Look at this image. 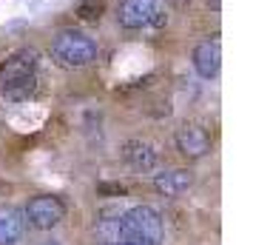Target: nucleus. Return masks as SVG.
Wrapping results in <instances>:
<instances>
[{
    "label": "nucleus",
    "mask_w": 253,
    "mask_h": 245,
    "mask_svg": "<svg viewBox=\"0 0 253 245\" xmlns=\"http://www.w3.org/2000/svg\"><path fill=\"white\" fill-rule=\"evenodd\" d=\"M97 240L105 245H120L123 234H120V220H100L97 222Z\"/></svg>",
    "instance_id": "9b49d317"
},
{
    "label": "nucleus",
    "mask_w": 253,
    "mask_h": 245,
    "mask_svg": "<svg viewBox=\"0 0 253 245\" xmlns=\"http://www.w3.org/2000/svg\"><path fill=\"white\" fill-rule=\"evenodd\" d=\"M123 157H126V163L131 165V168H137V171H151V168L157 165V151H154V146L145 143V140L126 143Z\"/></svg>",
    "instance_id": "9d476101"
},
{
    "label": "nucleus",
    "mask_w": 253,
    "mask_h": 245,
    "mask_svg": "<svg viewBox=\"0 0 253 245\" xmlns=\"http://www.w3.org/2000/svg\"><path fill=\"white\" fill-rule=\"evenodd\" d=\"M35 51H17L0 66V92L20 100L35 89Z\"/></svg>",
    "instance_id": "f03ea898"
},
{
    "label": "nucleus",
    "mask_w": 253,
    "mask_h": 245,
    "mask_svg": "<svg viewBox=\"0 0 253 245\" xmlns=\"http://www.w3.org/2000/svg\"><path fill=\"white\" fill-rule=\"evenodd\" d=\"M176 148L188 160H199V157H205L211 151V137L199 126H182L176 131Z\"/></svg>",
    "instance_id": "423d86ee"
},
{
    "label": "nucleus",
    "mask_w": 253,
    "mask_h": 245,
    "mask_svg": "<svg viewBox=\"0 0 253 245\" xmlns=\"http://www.w3.org/2000/svg\"><path fill=\"white\" fill-rule=\"evenodd\" d=\"M100 191H111V194H126L123 186H100Z\"/></svg>",
    "instance_id": "f8f14e48"
},
{
    "label": "nucleus",
    "mask_w": 253,
    "mask_h": 245,
    "mask_svg": "<svg viewBox=\"0 0 253 245\" xmlns=\"http://www.w3.org/2000/svg\"><path fill=\"white\" fill-rule=\"evenodd\" d=\"M23 217L29 220L32 228H37V231H51L54 225L63 222V217H66V205H63V199H60V197L40 194V197L29 199Z\"/></svg>",
    "instance_id": "20e7f679"
},
{
    "label": "nucleus",
    "mask_w": 253,
    "mask_h": 245,
    "mask_svg": "<svg viewBox=\"0 0 253 245\" xmlns=\"http://www.w3.org/2000/svg\"><path fill=\"white\" fill-rule=\"evenodd\" d=\"M26 217L12 205H0V245H17L23 240Z\"/></svg>",
    "instance_id": "1a4fd4ad"
},
{
    "label": "nucleus",
    "mask_w": 253,
    "mask_h": 245,
    "mask_svg": "<svg viewBox=\"0 0 253 245\" xmlns=\"http://www.w3.org/2000/svg\"><path fill=\"white\" fill-rule=\"evenodd\" d=\"M51 57L63 69H83L97 60V43L83 32H63L51 43Z\"/></svg>",
    "instance_id": "7ed1b4c3"
},
{
    "label": "nucleus",
    "mask_w": 253,
    "mask_h": 245,
    "mask_svg": "<svg viewBox=\"0 0 253 245\" xmlns=\"http://www.w3.org/2000/svg\"><path fill=\"white\" fill-rule=\"evenodd\" d=\"M194 69L199 77H216L219 69H222V46H219V40H205V43H199L194 49Z\"/></svg>",
    "instance_id": "0eeeda50"
},
{
    "label": "nucleus",
    "mask_w": 253,
    "mask_h": 245,
    "mask_svg": "<svg viewBox=\"0 0 253 245\" xmlns=\"http://www.w3.org/2000/svg\"><path fill=\"white\" fill-rule=\"evenodd\" d=\"M123 245H126V243H123Z\"/></svg>",
    "instance_id": "4468645a"
},
{
    "label": "nucleus",
    "mask_w": 253,
    "mask_h": 245,
    "mask_svg": "<svg viewBox=\"0 0 253 245\" xmlns=\"http://www.w3.org/2000/svg\"><path fill=\"white\" fill-rule=\"evenodd\" d=\"M120 234H123L126 245H162L165 225H162V217L151 205H134L131 211L123 214Z\"/></svg>",
    "instance_id": "f257e3e1"
},
{
    "label": "nucleus",
    "mask_w": 253,
    "mask_h": 245,
    "mask_svg": "<svg viewBox=\"0 0 253 245\" xmlns=\"http://www.w3.org/2000/svg\"><path fill=\"white\" fill-rule=\"evenodd\" d=\"M117 20L123 29H142L148 23H162V14H160V3L157 0H123L120 3V14Z\"/></svg>",
    "instance_id": "39448f33"
},
{
    "label": "nucleus",
    "mask_w": 253,
    "mask_h": 245,
    "mask_svg": "<svg viewBox=\"0 0 253 245\" xmlns=\"http://www.w3.org/2000/svg\"><path fill=\"white\" fill-rule=\"evenodd\" d=\"M43 245H57V243H43Z\"/></svg>",
    "instance_id": "ddd939ff"
},
{
    "label": "nucleus",
    "mask_w": 253,
    "mask_h": 245,
    "mask_svg": "<svg viewBox=\"0 0 253 245\" xmlns=\"http://www.w3.org/2000/svg\"><path fill=\"white\" fill-rule=\"evenodd\" d=\"M191 186H194V174L188 168H173V171H165V174L154 177V188L160 191L162 197H179Z\"/></svg>",
    "instance_id": "6e6552de"
}]
</instances>
